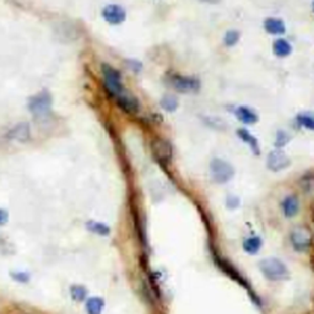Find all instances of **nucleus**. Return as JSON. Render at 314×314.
<instances>
[{"label": "nucleus", "instance_id": "b1692460", "mask_svg": "<svg viewBox=\"0 0 314 314\" xmlns=\"http://www.w3.org/2000/svg\"><path fill=\"white\" fill-rule=\"evenodd\" d=\"M291 140V136L288 135L286 131L284 130H279L276 133V139H275V147L276 148H281L284 147L285 145L288 144V141Z\"/></svg>", "mask_w": 314, "mask_h": 314}, {"label": "nucleus", "instance_id": "7ed1b4c3", "mask_svg": "<svg viewBox=\"0 0 314 314\" xmlns=\"http://www.w3.org/2000/svg\"><path fill=\"white\" fill-rule=\"evenodd\" d=\"M290 239L293 249L297 250V252H305L312 245L313 236L309 228L304 226H297L291 231Z\"/></svg>", "mask_w": 314, "mask_h": 314}, {"label": "nucleus", "instance_id": "423d86ee", "mask_svg": "<svg viewBox=\"0 0 314 314\" xmlns=\"http://www.w3.org/2000/svg\"><path fill=\"white\" fill-rule=\"evenodd\" d=\"M151 150H152L153 156L161 165H166L171 159H172L173 150L170 142L167 140L157 138L151 144Z\"/></svg>", "mask_w": 314, "mask_h": 314}, {"label": "nucleus", "instance_id": "5701e85b", "mask_svg": "<svg viewBox=\"0 0 314 314\" xmlns=\"http://www.w3.org/2000/svg\"><path fill=\"white\" fill-rule=\"evenodd\" d=\"M239 32L236 30H230L227 31L226 35H225L224 37V43L226 47H233V45H236L237 43H238L239 41Z\"/></svg>", "mask_w": 314, "mask_h": 314}, {"label": "nucleus", "instance_id": "6ab92c4d", "mask_svg": "<svg viewBox=\"0 0 314 314\" xmlns=\"http://www.w3.org/2000/svg\"><path fill=\"white\" fill-rule=\"evenodd\" d=\"M86 226L91 232L96 233V235H99V236H108L111 232L110 227H108L106 224H102V222L90 221V222H87Z\"/></svg>", "mask_w": 314, "mask_h": 314}, {"label": "nucleus", "instance_id": "f257e3e1", "mask_svg": "<svg viewBox=\"0 0 314 314\" xmlns=\"http://www.w3.org/2000/svg\"><path fill=\"white\" fill-rule=\"evenodd\" d=\"M259 268L263 275L270 281H284L290 278L286 265L276 258L263 259L259 263Z\"/></svg>", "mask_w": 314, "mask_h": 314}, {"label": "nucleus", "instance_id": "20e7f679", "mask_svg": "<svg viewBox=\"0 0 314 314\" xmlns=\"http://www.w3.org/2000/svg\"><path fill=\"white\" fill-rule=\"evenodd\" d=\"M170 85L179 93H194L198 92L200 88V81L199 79L192 78V76L172 75L170 79Z\"/></svg>", "mask_w": 314, "mask_h": 314}, {"label": "nucleus", "instance_id": "ddd939ff", "mask_svg": "<svg viewBox=\"0 0 314 314\" xmlns=\"http://www.w3.org/2000/svg\"><path fill=\"white\" fill-rule=\"evenodd\" d=\"M237 135H238V138L241 139L242 141H244L245 144L249 146L250 150L253 151L254 155H259V153H260L259 142L253 134H250L247 129H243V128H242V129L237 130Z\"/></svg>", "mask_w": 314, "mask_h": 314}, {"label": "nucleus", "instance_id": "2eb2a0df", "mask_svg": "<svg viewBox=\"0 0 314 314\" xmlns=\"http://www.w3.org/2000/svg\"><path fill=\"white\" fill-rule=\"evenodd\" d=\"M273 52L279 58H285V57H288L292 52V47H291V44L288 43L286 39L279 38L273 43Z\"/></svg>", "mask_w": 314, "mask_h": 314}, {"label": "nucleus", "instance_id": "f3484780", "mask_svg": "<svg viewBox=\"0 0 314 314\" xmlns=\"http://www.w3.org/2000/svg\"><path fill=\"white\" fill-rule=\"evenodd\" d=\"M10 136L13 139L19 140V141H26L30 139V129L27 124H19L11 130Z\"/></svg>", "mask_w": 314, "mask_h": 314}, {"label": "nucleus", "instance_id": "6e6552de", "mask_svg": "<svg viewBox=\"0 0 314 314\" xmlns=\"http://www.w3.org/2000/svg\"><path fill=\"white\" fill-rule=\"evenodd\" d=\"M50 96L47 92H42L30 101V111L35 116H44L50 110Z\"/></svg>", "mask_w": 314, "mask_h": 314}, {"label": "nucleus", "instance_id": "9d476101", "mask_svg": "<svg viewBox=\"0 0 314 314\" xmlns=\"http://www.w3.org/2000/svg\"><path fill=\"white\" fill-rule=\"evenodd\" d=\"M117 104L121 107V110L124 111V112L129 113V114H134L136 113L139 111V101L138 98H135V97L133 96H129V95H123L118 96L117 97Z\"/></svg>", "mask_w": 314, "mask_h": 314}, {"label": "nucleus", "instance_id": "9b49d317", "mask_svg": "<svg viewBox=\"0 0 314 314\" xmlns=\"http://www.w3.org/2000/svg\"><path fill=\"white\" fill-rule=\"evenodd\" d=\"M235 114L239 122L244 123L247 125L255 124L259 119L258 114L254 112L252 108L247 107V106H239V107H237Z\"/></svg>", "mask_w": 314, "mask_h": 314}, {"label": "nucleus", "instance_id": "4be33fe9", "mask_svg": "<svg viewBox=\"0 0 314 314\" xmlns=\"http://www.w3.org/2000/svg\"><path fill=\"white\" fill-rule=\"evenodd\" d=\"M70 293H71V297H73L75 301L81 302L86 298L87 291H86V288H85L84 286H81V285H74V286H71L70 288Z\"/></svg>", "mask_w": 314, "mask_h": 314}, {"label": "nucleus", "instance_id": "f03ea898", "mask_svg": "<svg viewBox=\"0 0 314 314\" xmlns=\"http://www.w3.org/2000/svg\"><path fill=\"white\" fill-rule=\"evenodd\" d=\"M102 75H103L104 87L113 97H118L124 93L121 74L108 64H102Z\"/></svg>", "mask_w": 314, "mask_h": 314}, {"label": "nucleus", "instance_id": "a878e982", "mask_svg": "<svg viewBox=\"0 0 314 314\" xmlns=\"http://www.w3.org/2000/svg\"><path fill=\"white\" fill-rule=\"evenodd\" d=\"M227 206L228 207H237L238 206V204H239V200H238V198H237V196H228L227 198Z\"/></svg>", "mask_w": 314, "mask_h": 314}, {"label": "nucleus", "instance_id": "dca6fc26", "mask_svg": "<svg viewBox=\"0 0 314 314\" xmlns=\"http://www.w3.org/2000/svg\"><path fill=\"white\" fill-rule=\"evenodd\" d=\"M263 244V241L260 237H249L244 241L243 249L245 253L248 254H256L260 250Z\"/></svg>", "mask_w": 314, "mask_h": 314}, {"label": "nucleus", "instance_id": "39448f33", "mask_svg": "<svg viewBox=\"0 0 314 314\" xmlns=\"http://www.w3.org/2000/svg\"><path fill=\"white\" fill-rule=\"evenodd\" d=\"M210 171L213 179L216 183H226L235 175V170L230 164L224 160L214 159L210 164Z\"/></svg>", "mask_w": 314, "mask_h": 314}, {"label": "nucleus", "instance_id": "bb28decb", "mask_svg": "<svg viewBox=\"0 0 314 314\" xmlns=\"http://www.w3.org/2000/svg\"><path fill=\"white\" fill-rule=\"evenodd\" d=\"M8 221V213L5 210L0 209V225H4Z\"/></svg>", "mask_w": 314, "mask_h": 314}, {"label": "nucleus", "instance_id": "a211bd4d", "mask_svg": "<svg viewBox=\"0 0 314 314\" xmlns=\"http://www.w3.org/2000/svg\"><path fill=\"white\" fill-rule=\"evenodd\" d=\"M103 307L104 302L99 297H92V298L88 299L86 303V310L88 314H101Z\"/></svg>", "mask_w": 314, "mask_h": 314}, {"label": "nucleus", "instance_id": "aec40b11", "mask_svg": "<svg viewBox=\"0 0 314 314\" xmlns=\"http://www.w3.org/2000/svg\"><path fill=\"white\" fill-rule=\"evenodd\" d=\"M297 123L301 127L305 128L308 130H314V114L312 113H301L297 116Z\"/></svg>", "mask_w": 314, "mask_h": 314}, {"label": "nucleus", "instance_id": "f8f14e48", "mask_svg": "<svg viewBox=\"0 0 314 314\" xmlns=\"http://www.w3.org/2000/svg\"><path fill=\"white\" fill-rule=\"evenodd\" d=\"M264 28L270 35H284L286 32V25L278 18H268L264 21Z\"/></svg>", "mask_w": 314, "mask_h": 314}, {"label": "nucleus", "instance_id": "393cba45", "mask_svg": "<svg viewBox=\"0 0 314 314\" xmlns=\"http://www.w3.org/2000/svg\"><path fill=\"white\" fill-rule=\"evenodd\" d=\"M14 280H16L18 282H27L30 280V275L26 273H13L11 274Z\"/></svg>", "mask_w": 314, "mask_h": 314}, {"label": "nucleus", "instance_id": "cd10ccee", "mask_svg": "<svg viewBox=\"0 0 314 314\" xmlns=\"http://www.w3.org/2000/svg\"><path fill=\"white\" fill-rule=\"evenodd\" d=\"M313 10H314V3H313Z\"/></svg>", "mask_w": 314, "mask_h": 314}, {"label": "nucleus", "instance_id": "412c9836", "mask_svg": "<svg viewBox=\"0 0 314 314\" xmlns=\"http://www.w3.org/2000/svg\"><path fill=\"white\" fill-rule=\"evenodd\" d=\"M178 99L172 95H165L161 99V107L167 112H175L178 108Z\"/></svg>", "mask_w": 314, "mask_h": 314}, {"label": "nucleus", "instance_id": "4468645a", "mask_svg": "<svg viewBox=\"0 0 314 314\" xmlns=\"http://www.w3.org/2000/svg\"><path fill=\"white\" fill-rule=\"evenodd\" d=\"M282 210L286 218H293L299 210V202L296 196H286L282 201Z\"/></svg>", "mask_w": 314, "mask_h": 314}, {"label": "nucleus", "instance_id": "0eeeda50", "mask_svg": "<svg viewBox=\"0 0 314 314\" xmlns=\"http://www.w3.org/2000/svg\"><path fill=\"white\" fill-rule=\"evenodd\" d=\"M290 159H288L286 153L284 152L280 148H276V150L271 151V152L268 155L267 160V166L270 171L273 172H279V171L285 170L290 166Z\"/></svg>", "mask_w": 314, "mask_h": 314}, {"label": "nucleus", "instance_id": "1a4fd4ad", "mask_svg": "<svg viewBox=\"0 0 314 314\" xmlns=\"http://www.w3.org/2000/svg\"><path fill=\"white\" fill-rule=\"evenodd\" d=\"M102 16H103V19L108 24L119 25L127 18V14H125V10L123 9L121 5L110 4L102 11Z\"/></svg>", "mask_w": 314, "mask_h": 314}]
</instances>
